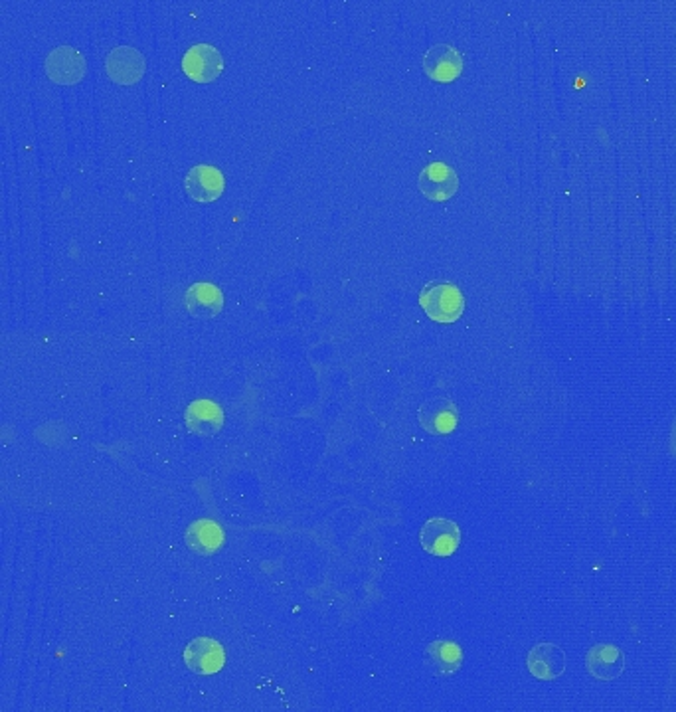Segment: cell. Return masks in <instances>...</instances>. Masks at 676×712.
Listing matches in <instances>:
<instances>
[{
	"label": "cell",
	"mask_w": 676,
	"mask_h": 712,
	"mask_svg": "<svg viewBox=\"0 0 676 712\" xmlns=\"http://www.w3.org/2000/svg\"><path fill=\"white\" fill-rule=\"evenodd\" d=\"M184 422L190 434L214 438L224 426V412L214 400H194L184 412Z\"/></svg>",
	"instance_id": "7c38bea8"
},
{
	"label": "cell",
	"mask_w": 676,
	"mask_h": 712,
	"mask_svg": "<svg viewBox=\"0 0 676 712\" xmlns=\"http://www.w3.org/2000/svg\"><path fill=\"white\" fill-rule=\"evenodd\" d=\"M420 305L423 313L441 325H451L461 319L465 313V295L463 291L449 281H429L423 285L420 293Z\"/></svg>",
	"instance_id": "6da1fadb"
},
{
	"label": "cell",
	"mask_w": 676,
	"mask_h": 712,
	"mask_svg": "<svg viewBox=\"0 0 676 712\" xmlns=\"http://www.w3.org/2000/svg\"><path fill=\"white\" fill-rule=\"evenodd\" d=\"M566 653L562 647L542 641L526 655V667L538 681H554L566 673Z\"/></svg>",
	"instance_id": "52a82bcc"
},
{
	"label": "cell",
	"mask_w": 676,
	"mask_h": 712,
	"mask_svg": "<svg viewBox=\"0 0 676 712\" xmlns=\"http://www.w3.org/2000/svg\"><path fill=\"white\" fill-rule=\"evenodd\" d=\"M186 309L196 319H214L224 309V295L222 289L214 283L200 281L188 287L184 297Z\"/></svg>",
	"instance_id": "5bb4252c"
},
{
	"label": "cell",
	"mask_w": 676,
	"mask_h": 712,
	"mask_svg": "<svg viewBox=\"0 0 676 712\" xmlns=\"http://www.w3.org/2000/svg\"><path fill=\"white\" fill-rule=\"evenodd\" d=\"M586 669L593 679L613 681L625 671V653L611 643H597L586 655Z\"/></svg>",
	"instance_id": "4fadbf2b"
},
{
	"label": "cell",
	"mask_w": 676,
	"mask_h": 712,
	"mask_svg": "<svg viewBox=\"0 0 676 712\" xmlns=\"http://www.w3.org/2000/svg\"><path fill=\"white\" fill-rule=\"evenodd\" d=\"M418 188L431 202H445L459 190V177L453 167L445 163H431L423 167L418 177Z\"/></svg>",
	"instance_id": "ba28073f"
},
{
	"label": "cell",
	"mask_w": 676,
	"mask_h": 712,
	"mask_svg": "<svg viewBox=\"0 0 676 712\" xmlns=\"http://www.w3.org/2000/svg\"><path fill=\"white\" fill-rule=\"evenodd\" d=\"M107 76L121 86L137 84L145 74V58L139 50L129 46H119L107 56Z\"/></svg>",
	"instance_id": "30bf717a"
},
{
	"label": "cell",
	"mask_w": 676,
	"mask_h": 712,
	"mask_svg": "<svg viewBox=\"0 0 676 712\" xmlns=\"http://www.w3.org/2000/svg\"><path fill=\"white\" fill-rule=\"evenodd\" d=\"M182 72L196 84H210L224 72V58L212 44H194L182 56Z\"/></svg>",
	"instance_id": "7a4b0ae2"
},
{
	"label": "cell",
	"mask_w": 676,
	"mask_h": 712,
	"mask_svg": "<svg viewBox=\"0 0 676 712\" xmlns=\"http://www.w3.org/2000/svg\"><path fill=\"white\" fill-rule=\"evenodd\" d=\"M186 546L200 556H212L224 546V531L212 519H200L186 529Z\"/></svg>",
	"instance_id": "2e32d148"
},
{
	"label": "cell",
	"mask_w": 676,
	"mask_h": 712,
	"mask_svg": "<svg viewBox=\"0 0 676 712\" xmlns=\"http://www.w3.org/2000/svg\"><path fill=\"white\" fill-rule=\"evenodd\" d=\"M425 663L439 677L453 675L463 665V649L453 639H437L427 645Z\"/></svg>",
	"instance_id": "9a60e30c"
},
{
	"label": "cell",
	"mask_w": 676,
	"mask_h": 712,
	"mask_svg": "<svg viewBox=\"0 0 676 712\" xmlns=\"http://www.w3.org/2000/svg\"><path fill=\"white\" fill-rule=\"evenodd\" d=\"M420 544L427 554L447 558L455 554L461 544V529L451 519H443V517L427 519L420 531Z\"/></svg>",
	"instance_id": "3957f363"
},
{
	"label": "cell",
	"mask_w": 676,
	"mask_h": 712,
	"mask_svg": "<svg viewBox=\"0 0 676 712\" xmlns=\"http://www.w3.org/2000/svg\"><path fill=\"white\" fill-rule=\"evenodd\" d=\"M224 175L212 165H196L184 178L186 192L200 204L216 202L224 192Z\"/></svg>",
	"instance_id": "8fae6325"
},
{
	"label": "cell",
	"mask_w": 676,
	"mask_h": 712,
	"mask_svg": "<svg viewBox=\"0 0 676 712\" xmlns=\"http://www.w3.org/2000/svg\"><path fill=\"white\" fill-rule=\"evenodd\" d=\"M463 54L451 44H435L423 56V72L429 80L451 84L463 74Z\"/></svg>",
	"instance_id": "277c9868"
},
{
	"label": "cell",
	"mask_w": 676,
	"mask_h": 712,
	"mask_svg": "<svg viewBox=\"0 0 676 712\" xmlns=\"http://www.w3.org/2000/svg\"><path fill=\"white\" fill-rule=\"evenodd\" d=\"M184 663L196 675H214L224 667L226 651L212 637H196L184 649Z\"/></svg>",
	"instance_id": "8992f818"
},
{
	"label": "cell",
	"mask_w": 676,
	"mask_h": 712,
	"mask_svg": "<svg viewBox=\"0 0 676 712\" xmlns=\"http://www.w3.org/2000/svg\"><path fill=\"white\" fill-rule=\"evenodd\" d=\"M85 58L70 46H60L52 50L46 58V74L52 82L62 86L78 84L85 76Z\"/></svg>",
	"instance_id": "9c48e42d"
},
{
	"label": "cell",
	"mask_w": 676,
	"mask_h": 712,
	"mask_svg": "<svg viewBox=\"0 0 676 712\" xmlns=\"http://www.w3.org/2000/svg\"><path fill=\"white\" fill-rule=\"evenodd\" d=\"M418 422L431 436H449L459 424L457 404L451 398L435 396L420 406Z\"/></svg>",
	"instance_id": "5b68a950"
}]
</instances>
